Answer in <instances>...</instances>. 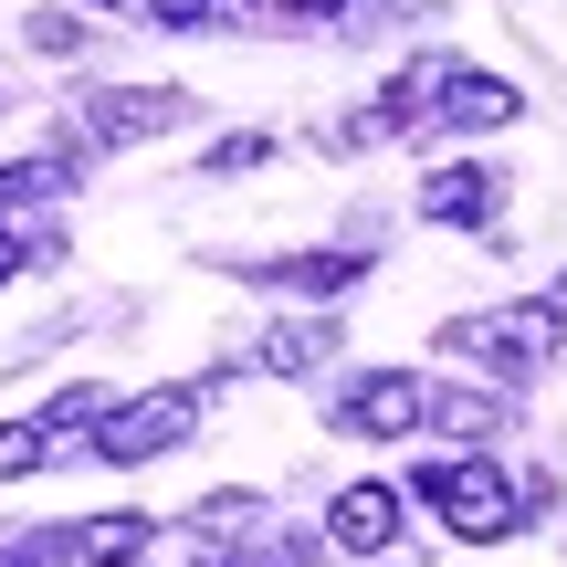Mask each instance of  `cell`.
<instances>
[{
	"instance_id": "cell-1",
	"label": "cell",
	"mask_w": 567,
	"mask_h": 567,
	"mask_svg": "<svg viewBox=\"0 0 567 567\" xmlns=\"http://www.w3.org/2000/svg\"><path fill=\"white\" fill-rule=\"evenodd\" d=\"M410 494H421L463 547H505V536L526 526V515H515V484L484 463V452H473V463H421V473H410Z\"/></svg>"
},
{
	"instance_id": "cell-9",
	"label": "cell",
	"mask_w": 567,
	"mask_h": 567,
	"mask_svg": "<svg viewBox=\"0 0 567 567\" xmlns=\"http://www.w3.org/2000/svg\"><path fill=\"white\" fill-rule=\"evenodd\" d=\"M147 547H158L147 515H95V526H74V557H84V567H137Z\"/></svg>"
},
{
	"instance_id": "cell-15",
	"label": "cell",
	"mask_w": 567,
	"mask_h": 567,
	"mask_svg": "<svg viewBox=\"0 0 567 567\" xmlns=\"http://www.w3.org/2000/svg\"><path fill=\"white\" fill-rule=\"evenodd\" d=\"M264 158H274V137H221L200 158V179H243V168H264Z\"/></svg>"
},
{
	"instance_id": "cell-14",
	"label": "cell",
	"mask_w": 567,
	"mask_h": 567,
	"mask_svg": "<svg viewBox=\"0 0 567 567\" xmlns=\"http://www.w3.org/2000/svg\"><path fill=\"white\" fill-rule=\"evenodd\" d=\"M0 567H74V526H42V536H0Z\"/></svg>"
},
{
	"instance_id": "cell-17",
	"label": "cell",
	"mask_w": 567,
	"mask_h": 567,
	"mask_svg": "<svg viewBox=\"0 0 567 567\" xmlns=\"http://www.w3.org/2000/svg\"><path fill=\"white\" fill-rule=\"evenodd\" d=\"M210 11H221V0H147V21H158V32H200Z\"/></svg>"
},
{
	"instance_id": "cell-6",
	"label": "cell",
	"mask_w": 567,
	"mask_h": 567,
	"mask_svg": "<svg viewBox=\"0 0 567 567\" xmlns=\"http://www.w3.org/2000/svg\"><path fill=\"white\" fill-rule=\"evenodd\" d=\"M494 210H505V168H484V158L431 168V189H421V221H442V231H473V221H494Z\"/></svg>"
},
{
	"instance_id": "cell-12",
	"label": "cell",
	"mask_w": 567,
	"mask_h": 567,
	"mask_svg": "<svg viewBox=\"0 0 567 567\" xmlns=\"http://www.w3.org/2000/svg\"><path fill=\"white\" fill-rule=\"evenodd\" d=\"M431 421H442L452 442H494V431H505V400H473V389H452V400H431Z\"/></svg>"
},
{
	"instance_id": "cell-18",
	"label": "cell",
	"mask_w": 567,
	"mask_h": 567,
	"mask_svg": "<svg viewBox=\"0 0 567 567\" xmlns=\"http://www.w3.org/2000/svg\"><path fill=\"white\" fill-rule=\"evenodd\" d=\"M284 11H305V21H326V11H347V0H284Z\"/></svg>"
},
{
	"instance_id": "cell-3",
	"label": "cell",
	"mask_w": 567,
	"mask_h": 567,
	"mask_svg": "<svg viewBox=\"0 0 567 567\" xmlns=\"http://www.w3.org/2000/svg\"><path fill=\"white\" fill-rule=\"evenodd\" d=\"M200 431V389H147V400H116L95 431V463H158Z\"/></svg>"
},
{
	"instance_id": "cell-19",
	"label": "cell",
	"mask_w": 567,
	"mask_h": 567,
	"mask_svg": "<svg viewBox=\"0 0 567 567\" xmlns=\"http://www.w3.org/2000/svg\"><path fill=\"white\" fill-rule=\"evenodd\" d=\"M21 274V243H11V231H0V284H11Z\"/></svg>"
},
{
	"instance_id": "cell-10",
	"label": "cell",
	"mask_w": 567,
	"mask_h": 567,
	"mask_svg": "<svg viewBox=\"0 0 567 567\" xmlns=\"http://www.w3.org/2000/svg\"><path fill=\"white\" fill-rule=\"evenodd\" d=\"M252 274H274V284H295V295H347L368 264L358 252H295V264H252Z\"/></svg>"
},
{
	"instance_id": "cell-2",
	"label": "cell",
	"mask_w": 567,
	"mask_h": 567,
	"mask_svg": "<svg viewBox=\"0 0 567 567\" xmlns=\"http://www.w3.org/2000/svg\"><path fill=\"white\" fill-rule=\"evenodd\" d=\"M452 358H473L484 379H536L557 358V316L547 305H494V316H463L452 326Z\"/></svg>"
},
{
	"instance_id": "cell-16",
	"label": "cell",
	"mask_w": 567,
	"mask_h": 567,
	"mask_svg": "<svg viewBox=\"0 0 567 567\" xmlns=\"http://www.w3.org/2000/svg\"><path fill=\"white\" fill-rule=\"evenodd\" d=\"M252 515H264L252 494H210V505H200V536H252Z\"/></svg>"
},
{
	"instance_id": "cell-21",
	"label": "cell",
	"mask_w": 567,
	"mask_h": 567,
	"mask_svg": "<svg viewBox=\"0 0 567 567\" xmlns=\"http://www.w3.org/2000/svg\"><path fill=\"white\" fill-rule=\"evenodd\" d=\"M84 11H116V0H84Z\"/></svg>"
},
{
	"instance_id": "cell-7",
	"label": "cell",
	"mask_w": 567,
	"mask_h": 567,
	"mask_svg": "<svg viewBox=\"0 0 567 567\" xmlns=\"http://www.w3.org/2000/svg\"><path fill=\"white\" fill-rule=\"evenodd\" d=\"M326 536H337L347 557H389L400 547V484H347L337 515H326Z\"/></svg>"
},
{
	"instance_id": "cell-8",
	"label": "cell",
	"mask_w": 567,
	"mask_h": 567,
	"mask_svg": "<svg viewBox=\"0 0 567 567\" xmlns=\"http://www.w3.org/2000/svg\"><path fill=\"white\" fill-rule=\"evenodd\" d=\"M431 105H442L452 126H505V116H526V95H515L505 74H473V63H442V95H431Z\"/></svg>"
},
{
	"instance_id": "cell-13",
	"label": "cell",
	"mask_w": 567,
	"mask_h": 567,
	"mask_svg": "<svg viewBox=\"0 0 567 567\" xmlns=\"http://www.w3.org/2000/svg\"><path fill=\"white\" fill-rule=\"evenodd\" d=\"M53 463V442H42V421H0V484H21V473Z\"/></svg>"
},
{
	"instance_id": "cell-5",
	"label": "cell",
	"mask_w": 567,
	"mask_h": 567,
	"mask_svg": "<svg viewBox=\"0 0 567 567\" xmlns=\"http://www.w3.org/2000/svg\"><path fill=\"white\" fill-rule=\"evenodd\" d=\"M179 116H189V95H179V84H116V95H95V105H84V126H95L105 147H126V137H168Z\"/></svg>"
},
{
	"instance_id": "cell-4",
	"label": "cell",
	"mask_w": 567,
	"mask_h": 567,
	"mask_svg": "<svg viewBox=\"0 0 567 567\" xmlns=\"http://www.w3.org/2000/svg\"><path fill=\"white\" fill-rule=\"evenodd\" d=\"M421 421H431V389L410 379V368H368V379H347V400H337L347 442H400V431H421Z\"/></svg>"
},
{
	"instance_id": "cell-11",
	"label": "cell",
	"mask_w": 567,
	"mask_h": 567,
	"mask_svg": "<svg viewBox=\"0 0 567 567\" xmlns=\"http://www.w3.org/2000/svg\"><path fill=\"white\" fill-rule=\"evenodd\" d=\"M326 347H337V337H326L316 316H305V326H274V337H264V368H274V379H305V368H316Z\"/></svg>"
},
{
	"instance_id": "cell-20",
	"label": "cell",
	"mask_w": 567,
	"mask_h": 567,
	"mask_svg": "<svg viewBox=\"0 0 567 567\" xmlns=\"http://www.w3.org/2000/svg\"><path fill=\"white\" fill-rule=\"evenodd\" d=\"M547 316H557V326H567V274H557V305H547Z\"/></svg>"
}]
</instances>
